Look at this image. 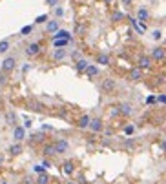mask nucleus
I'll return each instance as SVG.
<instances>
[{
	"label": "nucleus",
	"instance_id": "f257e3e1",
	"mask_svg": "<svg viewBox=\"0 0 166 184\" xmlns=\"http://www.w3.org/2000/svg\"><path fill=\"white\" fill-rule=\"evenodd\" d=\"M101 91L102 93H106V95H113L115 91H117V82L113 80V79H102V82H101Z\"/></svg>",
	"mask_w": 166,
	"mask_h": 184
},
{
	"label": "nucleus",
	"instance_id": "f03ea898",
	"mask_svg": "<svg viewBox=\"0 0 166 184\" xmlns=\"http://www.w3.org/2000/svg\"><path fill=\"white\" fill-rule=\"evenodd\" d=\"M40 51H42L40 44H39V42H31V44H27V46H26V51H24V53H26L29 59H33V57L40 55Z\"/></svg>",
	"mask_w": 166,
	"mask_h": 184
},
{
	"label": "nucleus",
	"instance_id": "7ed1b4c3",
	"mask_svg": "<svg viewBox=\"0 0 166 184\" xmlns=\"http://www.w3.org/2000/svg\"><path fill=\"white\" fill-rule=\"evenodd\" d=\"M0 67H2V71L4 73H9V71H13L15 67H17V59L15 57H6L2 64H0Z\"/></svg>",
	"mask_w": 166,
	"mask_h": 184
},
{
	"label": "nucleus",
	"instance_id": "20e7f679",
	"mask_svg": "<svg viewBox=\"0 0 166 184\" xmlns=\"http://www.w3.org/2000/svg\"><path fill=\"white\" fill-rule=\"evenodd\" d=\"M150 57H151V60H153V62L164 60V59H166V49H164V47H161V46H157V47H153V49H151Z\"/></svg>",
	"mask_w": 166,
	"mask_h": 184
},
{
	"label": "nucleus",
	"instance_id": "39448f33",
	"mask_svg": "<svg viewBox=\"0 0 166 184\" xmlns=\"http://www.w3.org/2000/svg\"><path fill=\"white\" fill-rule=\"evenodd\" d=\"M151 66H153V60H151L150 55H141V57H139L137 67H141V69L144 71V69H151Z\"/></svg>",
	"mask_w": 166,
	"mask_h": 184
},
{
	"label": "nucleus",
	"instance_id": "423d86ee",
	"mask_svg": "<svg viewBox=\"0 0 166 184\" xmlns=\"http://www.w3.org/2000/svg\"><path fill=\"white\" fill-rule=\"evenodd\" d=\"M55 149H57V155H62V153H68L69 151V142L66 141V139H59V141H55Z\"/></svg>",
	"mask_w": 166,
	"mask_h": 184
},
{
	"label": "nucleus",
	"instance_id": "0eeeda50",
	"mask_svg": "<svg viewBox=\"0 0 166 184\" xmlns=\"http://www.w3.org/2000/svg\"><path fill=\"white\" fill-rule=\"evenodd\" d=\"M24 139H26V128L17 124V126L13 128V141H15V142H22Z\"/></svg>",
	"mask_w": 166,
	"mask_h": 184
},
{
	"label": "nucleus",
	"instance_id": "6e6552de",
	"mask_svg": "<svg viewBox=\"0 0 166 184\" xmlns=\"http://www.w3.org/2000/svg\"><path fill=\"white\" fill-rule=\"evenodd\" d=\"M86 77L88 79H95V77H99V73H101V69H99V66L97 64H89L88 67H86Z\"/></svg>",
	"mask_w": 166,
	"mask_h": 184
},
{
	"label": "nucleus",
	"instance_id": "1a4fd4ad",
	"mask_svg": "<svg viewBox=\"0 0 166 184\" xmlns=\"http://www.w3.org/2000/svg\"><path fill=\"white\" fill-rule=\"evenodd\" d=\"M57 39H68V40H73V37H71V33H69L68 29H59L57 33L51 35V40H57Z\"/></svg>",
	"mask_w": 166,
	"mask_h": 184
},
{
	"label": "nucleus",
	"instance_id": "9d476101",
	"mask_svg": "<svg viewBox=\"0 0 166 184\" xmlns=\"http://www.w3.org/2000/svg\"><path fill=\"white\" fill-rule=\"evenodd\" d=\"M59 29H60V26H59V18H57V20H48V22H46V31H48L49 35L57 33Z\"/></svg>",
	"mask_w": 166,
	"mask_h": 184
},
{
	"label": "nucleus",
	"instance_id": "9b49d317",
	"mask_svg": "<svg viewBox=\"0 0 166 184\" xmlns=\"http://www.w3.org/2000/svg\"><path fill=\"white\" fill-rule=\"evenodd\" d=\"M104 128V124L101 119H91V122H89V129L93 131V133H101Z\"/></svg>",
	"mask_w": 166,
	"mask_h": 184
},
{
	"label": "nucleus",
	"instance_id": "f8f14e48",
	"mask_svg": "<svg viewBox=\"0 0 166 184\" xmlns=\"http://www.w3.org/2000/svg\"><path fill=\"white\" fill-rule=\"evenodd\" d=\"M66 57H68V49H66V47H59V49H55V51H53V60H55V62L64 60Z\"/></svg>",
	"mask_w": 166,
	"mask_h": 184
},
{
	"label": "nucleus",
	"instance_id": "ddd939ff",
	"mask_svg": "<svg viewBox=\"0 0 166 184\" xmlns=\"http://www.w3.org/2000/svg\"><path fill=\"white\" fill-rule=\"evenodd\" d=\"M119 113L124 115V117H130V115L133 113V106H131L130 102H122L121 106H119Z\"/></svg>",
	"mask_w": 166,
	"mask_h": 184
},
{
	"label": "nucleus",
	"instance_id": "4468645a",
	"mask_svg": "<svg viewBox=\"0 0 166 184\" xmlns=\"http://www.w3.org/2000/svg\"><path fill=\"white\" fill-rule=\"evenodd\" d=\"M89 122H91V117H89V115H82V117L77 121V128H79V129H88V128H89Z\"/></svg>",
	"mask_w": 166,
	"mask_h": 184
},
{
	"label": "nucleus",
	"instance_id": "2eb2a0df",
	"mask_svg": "<svg viewBox=\"0 0 166 184\" xmlns=\"http://www.w3.org/2000/svg\"><path fill=\"white\" fill-rule=\"evenodd\" d=\"M130 80H133V82L143 80V69H141V67H133V69L130 71Z\"/></svg>",
	"mask_w": 166,
	"mask_h": 184
},
{
	"label": "nucleus",
	"instance_id": "dca6fc26",
	"mask_svg": "<svg viewBox=\"0 0 166 184\" xmlns=\"http://www.w3.org/2000/svg\"><path fill=\"white\" fill-rule=\"evenodd\" d=\"M137 20L139 22L150 20V11H148L146 7H139V9H137Z\"/></svg>",
	"mask_w": 166,
	"mask_h": 184
},
{
	"label": "nucleus",
	"instance_id": "f3484780",
	"mask_svg": "<svg viewBox=\"0 0 166 184\" xmlns=\"http://www.w3.org/2000/svg\"><path fill=\"white\" fill-rule=\"evenodd\" d=\"M42 153H44V157H53V155H57L55 144H46V146L42 148Z\"/></svg>",
	"mask_w": 166,
	"mask_h": 184
},
{
	"label": "nucleus",
	"instance_id": "a211bd4d",
	"mask_svg": "<svg viewBox=\"0 0 166 184\" xmlns=\"http://www.w3.org/2000/svg\"><path fill=\"white\" fill-rule=\"evenodd\" d=\"M71 42L73 40H68V39H57V40H51V44H53L55 49H59V47H68Z\"/></svg>",
	"mask_w": 166,
	"mask_h": 184
},
{
	"label": "nucleus",
	"instance_id": "6ab92c4d",
	"mask_svg": "<svg viewBox=\"0 0 166 184\" xmlns=\"http://www.w3.org/2000/svg\"><path fill=\"white\" fill-rule=\"evenodd\" d=\"M88 66H89V62L86 60V59H79V60L75 62V69H77L79 73H84Z\"/></svg>",
	"mask_w": 166,
	"mask_h": 184
},
{
	"label": "nucleus",
	"instance_id": "aec40b11",
	"mask_svg": "<svg viewBox=\"0 0 166 184\" xmlns=\"http://www.w3.org/2000/svg\"><path fill=\"white\" fill-rule=\"evenodd\" d=\"M97 64H101V66H110V55H106V53H99L97 55V59H95Z\"/></svg>",
	"mask_w": 166,
	"mask_h": 184
},
{
	"label": "nucleus",
	"instance_id": "412c9836",
	"mask_svg": "<svg viewBox=\"0 0 166 184\" xmlns=\"http://www.w3.org/2000/svg\"><path fill=\"white\" fill-rule=\"evenodd\" d=\"M9 153L13 155V157H17V155H20L22 153V144L20 142H15L9 146Z\"/></svg>",
	"mask_w": 166,
	"mask_h": 184
},
{
	"label": "nucleus",
	"instance_id": "4be33fe9",
	"mask_svg": "<svg viewBox=\"0 0 166 184\" xmlns=\"http://www.w3.org/2000/svg\"><path fill=\"white\" fill-rule=\"evenodd\" d=\"M62 171L66 173V175H71V173L75 171V166H73V162H71V161H66V162L62 164Z\"/></svg>",
	"mask_w": 166,
	"mask_h": 184
},
{
	"label": "nucleus",
	"instance_id": "5701e85b",
	"mask_svg": "<svg viewBox=\"0 0 166 184\" xmlns=\"http://www.w3.org/2000/svg\"><path fill=\"white\" fill-rule=\"evenodd\" d=\"M130 24H131V27H133L139 35H144V31H143V27H141V24H139L137 18H131V17H130Z\"/></svg>",
	"mask_w": 166,
	"mask_h": 184
},
{
	"label": "nucleus",
	"instance_id": "b1692460",
	"mask_svg": "<svg viewBox=\"0 0 166 184\" xmlns=\"http://www.w3.org/2000/svg\"><path fill=\"white\" fill-rule=\"evenodd\" d=\"M6 121H7V124H11V126L15 128V126H17V115H15L13 111H7V113H6Z\"/></svg>",
	"mask_w": 166,
	"mask_h": 184
},
{
	"label": "nucleus",
	"instance_id": "393cba45",
	"mask_svg": "<svg viewBox=\"0 0 166 184\" xmlns=\"http://www.w3.org/2000/svg\"><path fill=\"white\" fill-rule=\"evenodd\" d=\"M9 47H11V44H9V40H0V55H6L7 51H9Z\"/></svg>",
	"mask_w": 166,
	"mask_h": 184
},
{
	"label": "nucleus",
	"instance_id": "a878e982",
	"mask_svg": "<svg viewBox=\"0 0 166 184\" xmlns=\"http://www.w3.org/2000/svg\"><path fill=\"white\" fill-rule=\"evenodd\" d=\"M33 29H35V24H29V26H24L20 29V37H27L29 33H33Z\"/></svg>",
	"mask_w": 166,
	"mask_h": 184
},
{
	"label": "nucleus",
	"instance_id": "bb28decb",
	"mask_svg": "<svg viewBox=\"0 0 166 184\" xmlns=\"http://www.w3.org/2000/svg\"><path fill=\"white\" fill-rule=\"evenodd\" d=\"M37 184H49V175L44 171V173H40L39 177H37Z\"/></svg>",
	"mask_w": 166,
	"mask_h": 184
},
{
	"label": "nucleus",
	"instance_id": "cd10ccee",
	"mask_svg": "<svg viewBox=\"0 0 166 184\" xmlns=\"http://www.w3.org/2000/svg\"><path fill=\"white\" fill-rule=\"evenodd\" d=\"M124 18V13L122 11H115L113 15H111V22H121Z\"/></svg>",
	"mask_w": 166,
	"mask_h": 184
},
{
	"label": "nucleus",
	"instance_id": "c85d7f7f",
	"mask_svg": "<svg viewBox=\"0 0 166 184\" xmlns=\"http://www.w3.org/2000/svg\"><path fill=\"white\" fill-rule=\"evenodd\" d=\"M133 133H135V126H133V124H128V126L124 128V135L126 137H131Z\"/></svg>",
	"mask_w": 166,
	"mask_h": 184
},
{
	"label": "nucleus",
	"instance_id": "c756f323",
	"mask_svg": "<svg viewBox=\"0 0 166 184\" xmlns=\"http://www.w3.org/2000/svg\"><path fill=\"white\" fill-rule=\"evenodd\" d=\"M53 13H55V17H57V18H62V17H64V7H60V6L53 7Z\"/></svg>",
	"mask_w": 166,
	"mask_h": 184
},
{
	"label": "nucleus",
	"instance_id": "7c9ffc66",
	"mask_svg": "<svg viewBox=\"0 0 166 184\" xmlns=\"http://www.w3.org/2000/svg\"><path fill=\"white\" fill-rule=\"evenodd\" d=\"M48 20H49V15H39L35 18V24H46Z\"/></svg>",
	"mask_w": 166,
	"mask_h": 184
},
{
	"label": "nucleus",
	"instance_id": "2f4dec72",
	"mask_svg": "<svg viewBox=\"0 0 166 184\" xmlns=\"http://www.w3.org/2000/svg\"><path fill=\"white\" fill-rule=\"evenodd\" d=\"M151 39H153V40H161V39H163V31H161V29H153V31H151Z\"/></svg>",
	"mask_w": 166,
	"mask_h": 184
},
{
	"label": "nucleus",
	"instance_id": "473e14b6",
	"mask_svg": "<svg viewBox=\"0 0 166 184\" xmlns=\"http://www.w3.org/2000/svg\"><path fill=\"white\" fill-rule=\"evenodd\" d=\"M33 171H35V173H39V175H40V173H44V171H46V168H44V166H42V164H37V166H33Z\"/></svg>",
	"mask_w": 166,
	"mask_h": 184
},
{
	"label": "nucleus",
	"instance_id": "72a5a7b5",
	"mask_svg": "<svg viewBox=\"0 0 166 184\" xmlns=\"http://www.w3.org/2000/svg\"><path fill=\"white\" fill-rule=\"evenodd\" d=\"M157 102V97H153V95H148V97H146V104H148V106H151V104H155Z\"/></svg>",
	"mask_w": 166,
	"mask_h": 184
},
{
	"label": "nucleus",
	"instance_id": "f704fd0d",
	"mask_svg": "<svg viewBox=\"0 0 166 184\" xmlns=\"http://www.w3.org/2000/svg\"><path fill=\"white\" fill-rule=\"evenodd\" d=\"M59 2H60V0H46V4H48L49 7H57V6H59Z\"/></svg>",
	"mask_w": 166,
	"mask_h": 184
},
{
	"label": "nucleus",
	"instance_id": "c9c22d12",
	"mask_svg": "<svg viewBox=\"0 0 166 184\" xmlns=\"http://www.w3.org/2000/svg\"><path fill=\"white\" fill-rule=\"evenodd\" d=\"M157 102H159V104H166V93H163V95H159V97H157Z\"/></svg>",
	"mask_w": 166,
	"mask_h": 184
},
{
	"label": "nucleus",
	"instance_id": "e433bc0d",
	"mask_svg": "<svg viewBox=\"0 0 166 184\" xmlns=\"http://www.w3.org/2000/svg\"><path fill=\"white\" fill-rule=\"evenodd\" d=\"M42 166H44L46 170H49V168H51V161H48V159H44V161H42Z\"/></svg>",
	"mask_w": 166,
	"mask_h": 184
},
{
	"label": "nucleus",
	"instance_id": "4c0bfd02",
	"mask_svg": "<svg viewBox=\"0 0 166 184\" xmlns=\"http://www.w3.org/2000/svg\"><path fill=\"white\" fill-rule=\"evenodd\" d=\"M31 121H29V119H26V121H24V128H26V129H29V128H31Z\"/></svg>",
	"mask_w": 166,
	"mask_h": 184
},
{
	"label": "nucleus",
	"instance_id": "58836bf2",
	"mask_svg": "<svg viewBox=\"0 0 166 184\" xmlns=\"http://www.w3.org/2000/svg\"><path fill=\"white\" fill-rule=\"evenodd\" d=\"M121 2H122V6H131L133 0H121Z\"/></svg>",
	"mask_w": 166,
	"mask_h": 184
},
{
	"label": "nucleus",
	"instance_id": "ea45409f",
	"mask_svg": "<svg viewBox=\"0 0 166 184\" xmlns=\"http://www.w3.org/2000/svg\"><path fill=\"white\" fill-rule=\"evenodd\" d=\"M126 148H133V141L128 139V141H126Z\"/></svg>",
	"mask_w": 166,
	"mask_h": 184
},
{
	"label": "nucleus",
	"instance_id": "a19ab883",
	"mask_svg": "<svg viewBox=\"0 0 166 184\" xmlns=\"http://www.w3.org/2000/svg\"><path fill=\"white\" fill-rule=\"evenodd\" d=\"M29 67H31V66H29V64H26V66H24V67H22V71H24V73H26V71H29Z\"/></svg>",
	"mask_w": 166,
	"mask_h": 184
},
{
	"label": "nucleus",
	"instance_id": "79ce46f5",
	"mask_svg": "<svg viewBox=\"0 0 166 184\" xmlns=\"http://www.w3.org/2000/svg\"><path fill=\"white\" fill-rule=\"evenodd\" d=\"M102 2H106V4H113L115 0H102Z\"/></svg>",
	"mask_w": 166,
	"mask_h": 184
},
{
	"label": "nucleus",
	"instance_id": "37998d69",
	"mask_svg": "<svg viewBox=\"0 0 166 184\" xmlns=\"http://www.w3.org/2000/svg\"><path fill=\"white\" fill-rule=\"evenodd\" d=\"M163 149L166 151V141H163Z\"/></svg>",
	"mask_w": 166,
	"mask_h": 184
},
{
	"label": "nucleus",
	"instance_id": "c03bdc74",
	"mask_svg": "<svg viewBox=\"0 0 166 184\" xmlns=\"http://www.w3.org/2000/svg\"><path fill=\"white\" fill-rule=\"evenodd\" d=\"M66 184H77V182H73V181H68V182H66Z\"/></svg>",
	"mask_w": 166,
	"mask_h": 184
},
{
	"label": "nucleus",
	"instance_id": "a18cd8bd",
	"mask_svg": "<svg viewBox=\"0 0 166 184\" xmlns=\"http://www.w3.org/2000/svg\"><path fill=\"white\" fill-rule=\"evenodd\" d=\"M4 184H7V182H4Z\"/></svg>",
	"mask_w": 166,
	"mask_h": 184
},
{
	"label": "nucleus",
	"instance_id": "49530a36",
	"mask_svg": "<svg viewBox=\"0 0 166 184\" xmlns=\"http://www.w3.org/2000/svg\"><path fill=\"white\" fill-rule=\"evenodd\" d=\"M164 20H166V18H164Z\"/></svg>",
	"mask_w": 166,
	"mask_h": 184
}]
</instances>
